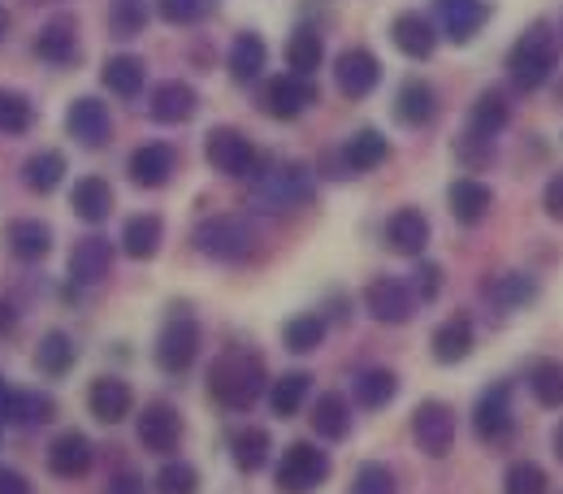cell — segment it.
Instances as JSON below:
<instances>
[{
	"instance_id": "1",
	"label": "cell",
	"mask_w": 563,
	"mask_h": 494,
	"mask_svg": "<svg viewBox=\"0 0 563 494\" xmlns=\"http://www.w3.org/2000/svg\"><path fill=\"white\" fill-rule=\"evenodd\" d=\"M205 391L217 408L225 413H247L269 395V373H265V355L256 348L230 343L212 355L209 373H205Z\"/></svg>"
},
{
	"instance_id": "2",
	"label": "cell",
	"mask_w": 563,
	"mask_h": 494,
	"mask_svg": "<svg viewBox=\"0 0 563 494\" xmlns=\"http://www.w3.org/2000/svg\"><path fill=\"white\" fill-rule=\"evenodd\" d=\"M560 70V31L551 22H533L529 31L516 35L511 53H507V78L520 96L542 91Z\"/></svg>"
},
{
	"instance_id": "3",
	"label": "cell",
	"mask_w": 563,
	"mask_h": 494,
	"mask_svg": "<svg viewBox=\"0 0 563 494\" xmlns=\"http://www.w3.org/2000/svg\"><path fill=\"white\" fill-rule=\"evenodd\" d=\"M191 243H196V252H205L217 265H243V261L256 256L261 234H256V226H252L247 217L221 212V217H205V221L191 230Z\"/></svg>"
},
{
	"instance_id": "4",
	"label": "cell",
	"mask_w": 563,
	"mask_h": 494,
	"mask_svg": "<svg viewBox=\"0 0 563 494\" xmlns=\"http://www.w3.org/2000/svg\"><path fill=\"white\" fill-rule=\"evenodd\" d=\"M156 364L165 373H187L196 360H200V321L191 312V304H174L161 321V334H156Z\"/></svg>"
},
{
	"instance_id": "5",
	"label": "cell",
	"mask_w": 563,
	"mask_h": 494,
	"mask_svg": "<svg viewBox=\"0 0 563 494\" xmlns=\"http://www.w3.org/2000/svg\"><path fill=\"white\" fill-rule=\"evenodd\" d=\"M205 156H209V165L217 174H225L234 183H256V174L265 169L261 147L243 131H234V127H212L205 135Z\"/></svg>"
},
{
	"instance_id": "6",
	"label": "cell",
	"mask_w": 563,
	"mask_h": 494,
	"mask_svg": "<svg viewBox=\"0 0 563 494\" xmlns=\"http://www.w3.org/2000/svg\"><path fill=\"white\" fill-rule=\"evenodd\" d=\"M274 482L282 494H312L330 482V455L317 442H290L274 469Z\"/></svg>"
},
{
	"instance_id": "7",
	"label": "cell",
	"mask_w": 563,
	"mask_h": 494,
	"mask_svg": "<svg viewBox=\"0 0 563 494\" xmlns=\"http://www.w3.org/2000/svg\"><path fill=\"white\" fill-rule=\"evenodd\" d=\"M256 196L269 205V209L278 212H290L299 209V205H308L312 200V174L303 169V165H295V161H265V169L256 174Z\"/></svg>"
},
{
	"instance_id": "8",
	"label": "cell",
	"mask_w": 563,
	"mask_h": 494,
	"mask_svg": "<svg viewBox=\"0 0 563 494\" xmlns=\"http://www.w3.org/2000/svg\"><path fill=\"white\" fill-rule=\"evenodd\" d=\"M31 53L44 62V66H53V70H70L82 62V40H78V22H74L70 13H57V18H48L40 31H35V40H31Z\"/></svg>"
},
{
	"instance_id": "9",
	"label": "cell",
	"mask_w": 563,
	"mask_h": 494,
	"mask_svg": "<svg viewBox=\"0 0 563 494\" xmlns=\"http://www.w3.org/2000/svg\"><path fill=\"white\" fill-rule=\"evenodd\" d=\"M412 438H417L424 455L442 460L455 447V408L442 404V399H421L412 408Z\"/></svg>"
},
{
	"instance_id": "10",
	"label": "cell",
	"mask_w": 563,
	"mask_h": 494,
	"mask_svg": "<svg viewBox=\"0 0 563 494\" xmlns=\"http://www.w3.org/2000/svg\"><path fill=\"white\" fill-rule=\"evenodd\" d=\"M261 105H265V113H269V118H278V122H295V118H303V113L317 105V83H312V78H303V74H278V78H269V83H265Z\"/></svg>"
},
{
	"instance_id": "11",
	"label": "cell",
	"mask_w": 563,
	"mask_h": 494,
	"mask_svg": "<svg viewBox=\"0 0 563 494\" xmlns=\"http://www.w3.org/2000/svg\"><path fill=\"white\" fill-rule=\"evenodd\" d=\"M66 135L87 152H100L104 143L113 140V113L100 96H78L66 109Z\"/></svg>"
},
{
	"instance_id": "12",
	"label": "cell",
	"mask_w": 563,
	"mask_h": 494,
	"mask_svg": "<svg viewBox=\"0 0 563 494\" xmlns=\"http://www.w3.org/2000/svg\"><path fill=\"white\" fill-rule=\"evenodd\" d=\"M486 22H490V4L486 0H433V26L451 44H473Z\"/></svg>"
},
{
	"instance_id": "13",
	"label": "cell",
	"mask_w": 563,
	"mask_h": 494,
	"mask_svg": "<svg viewBox=\"0 0 563 494\" xmlns=\"http://www.w3.org/2000/svg\"><path fill=\"white\" fill-rule=\"evenodd\" d=\"M196 113H200V96H196V87L183 83V78H165V83H156L152 96H147V118L161 122V127H187Z\"/></svg>"
},
{
	"instance_id": "14",
	"label": "cell",
	"mask_w": 563,
	"mask_h": 494,
	"mask_svg": "<svg viewBox=\"0 0 563 494\" xmlns=\"http://www.w3.org/2000/svg\"><path fill=\"white\" fill-rule=\"evenodd\" d=\"M174 169H178V152L165 140H143L140 147L131 152V161H126L131 183L143 187V191H161V187L174 178Z\"/></svg>"
},
{
	"instance_id": "15",
	"label": "cell",
	"mask_w": 563,
	"mask_h": 494,
	"mask_svg": "<svg viewBox=\"0 0 563 494\" xmlns=\"http://www.w3.org/2000/svg\"><path fill=\"white\" fill-rule=\"evenodd\" d=\"M364 308L382 326H404L412 317V308H417V295L404 278H373L368 290H364Z\"/></svg>"
},
{
	"instance_id": "16",
	"label": "cell",
	"mask_w": 563,
	"mask_h": 494,
	"mask_svg": "<svg viewBox=\"0 0 563 494\" xmlns=\"http://www.w3.org/2000/svg\"><path fill=\"white\" fill-rule=\"evenodd\" d=\"M135 433H140L143 451L152 455H174L178 442H183V413L174 404H147L135 421Z\"/></svg>"
},
{
	"instance_id": "17",
	"label": "cell",
	"mask_w": 563,
	"mask_h": 494,
	"mask_svg": "<svg viewBox=\"0 0 563 494\" xmlns=\"http://www.w3.org/2000/svg\"><path fill=\"white\" fill-rule=\"evenodd\" d=\"M334 83H339V91L347 100H364L382 83V62L368 48H343L339 62H334Z\"/></svg>"
},
{
	"instance_id": "18",
	"label": "cell",
	"mask_w": 563,
	"mask_h": 494,
	"mask_svg": "<svg viewBox=\"0 0 563 494\" xmlns=\"http://www.w3.org/2000/svg\"><path fill=\"white\" fill-rule=\"evenodd\" d=\"M390 44H395L408 62H429V57L438 53V26H433V18H424L417 9H404V13H395V22H390Z\"/></svg>"
},
{
	"instance_id": "19",
	"label": "cell",
	"mask_w": 563,
	"mask_h": 494,
	"mask_svg": "<svg viewBox=\"0 0 563 494\" xmlns=\"http://www.w3.org/2000/svg\"><path fill=\"white\" fill-rule=\"evenodd\" d=\"M511 425H516V417H511V391H507L503 382H498V386H486L482 399H477V408H473V429H477V438L498 447V442L511 438Z\"/></svg>"
},
{
	"instance_id": "20",
	"label": "cell",
	"mask_w": 563,
	"mask_h": 494,
	"mask_svg": "<svg viewBox=\"0 0 563 494\" xmlns=\"http://www.w3.org/2000/svg\"><path fill=\"white\" fill-rule=\"evenodd\" d=\"M4 248H9L13 261L40 265V261H48V252H53V226L40 221V217H13L9 230H4Z\"/></svg>"
},
{
	"instance_id": "21",
	"label": "cell",
	"mask_w": 563,
	"mask_h": 494,
	"mask_svg": "<svg viewBox=\"0 0 563 494\" xmlns=\"http://www.w3.org/2000/svg\"><path fill=\"white\" fill-rule=\"evenodd\" d=\"M91 460H96V451H91L87 433H78V429L57 433V438H53V447H48V473H53V477H62V482H78V477H87V473H91Z\"/></svg>"
},
{
	"instance_id": "22",
	"label": "cell",
	"mask_w": 563,
	"mask_h": 494,
	"mask_svg": "<svg viewBox=\"0 0 563 494\" xmlns=\"http://www.w3.org/2000/svg\"><path fill=\"white\" fill-rule=\"evenodd\" d=\"M473 348H477V326H473L468 312H451L429 339V352L438 364H460V360L473 355Z\"/></svg>"
},
{
	"instance_id": "23",
	"label": "cell",
	"mask_w": 563,
	"mask_h": 494,
	"mask_svg": "<svg viewBox=\"0 0 563 494\" xmlns=\"http://www.w3.org/2000/svg\"><path fill=\"white\" fill-rule=\"evenodd\" d=\"M269 66V44H265V35L261 31H239L234 40H230V53H225V70L230 78L239 83V87H247V83H256L261 74Z\"/></svg>"
},
{
	"instance_id": "24",
	"label": "cell",
	"mask_w": 563,
	"mask_h": 494,
	"mask_svg": "<svg viewBox=\"0 0 563 494\" xmlns=\"http://www.w3.org/2000/svg\"><path fill=\"white\" fill-rule=\"evenodd\" d=\"M113 274V243L100 239V234H87L78 239L70 252V283L78 286H96Z\"/></svg>"
},
{
	"instance_id": "25",
	"label": "cell",
	"mask_w": 563,
	"mask_h": 494,
	"mask_svg": "<svg viewBox=\"0 0 563 494\" xmlns=\"http://www.w3.org/2000/svg\"><path fill=\"white\" fill-rule=\"evenodd\" d=\"M395 118H399V127H408V131L433 127V122H438V91H433L424 78H408V83L399 87V96H395Z\"/></svg>"
},
{
	"instance_id": "26",
	"label": "cell",
	"mask_w": 563,
	"mask_h": 494,
	"mask_svg": "<svg viewBox=\"0 0 563 494\" xmlns=\"http://www.w3.org/2000/svg\"><path fill=\"white\" fill-rule=\"evenodd\" d=\"M429 234H433V226L421 209H399L386 221V248L395 256H421L429 248Z\"/></svg>"
},
{
	"instance_id": "27",
	"label": "cell",
	"mask_w": 563,
	"mask_h": 494,
	"mask_svg": "<svg viewBox=\"0 0 563 494\" xmlns=\"http://www.w3.org/2000/svg\"><path fill=\"white\" fill-rule=\"evenodd\" d=\"M118 205V196H113V183L109 178H100V174H87V178H78L70 191V209L78 221H87V226H100V221H109V212Z\"/></svg>"
},
{
	"instance_id": "28",
	"label": "cell",
	"mask_w": 563,
	"mask_h": 494,
	"mask_svg": "<svg viewBox=\"0 0 563 494\" xmlns=\"http://www.w3.org/2000/svg\"><path fill=\"white\" fill-rule=\"evenodd\" d=\"M131 404H135V395H131V386L122 377H96L87 386V413L100 425H118L131 413Z\"/></svg>"
},
{
	"instance_id": "29",
	"label": "cell",
	"mask_w": 563,
	"mask_h": 494,
	"mask_svg": "<svg viewBox=\"0 0 563 494\" xmlns=\"http://www.w3.org/2000/svg\"><path fill=\"white\" fill-rule=\"evenodd\" d=\"M446 209L460 226H482L494 209V191L477 178H455L446 191Z\"/></svg>"
},
{
	"instance_id": "30",
	"label": "cell",
	"mask_w": 563,
	"mask_h": 494,
	"mask_svg": "<svg viewBox=\"0 0 563 494\" xmlns=\"http://www.w3.org/2000/svg\"><path fill=\"white\" fill-rule=\"evenodd\" d=\"M100 83H104V91H113L118 100H135L143 91V83H147V66H143V57H135V53H113V57L100 66Z\"/></svg>"
},
{
	"instance_id": "31",
	"label": "cell",
	"mask_w": 563,
	"mask_h": 494,
	"mask_svg": "<svg viewBox=\"0 0 563 494\" xmlns=\"http://www.w3.org/2000/svg\"><path fill=\"white\" fill-rule=\"evenodd\" d=\"M352 395L360 408H368V413H377V408H386L395 395H399V373L395 369H386V364H368V369H360L352 382Z\"/></svg>"
},
{
	"instance_id": "32",
	"label": "cell",
	"mask_w": 563,
	"mask_h": 494,
	"mask_svg": "<svg viewBox=\"0 0 563 494\" xmlns=\"http://www.w3.org/2000/svg\"><path fill=\"white\" fill-rule=\"evenodd\" d=\"M161 243H165V221H161V212H135V217H126V226H122V252H126V256L152 261V256L161 252Z\"/></svg>"
},
{
	"instance_id": "33",
	"label": "cell",
	"mask_w": 563,
	"mask_h": 494,
	"mask_svg": "<svg viewBox=\"0 0 563 494\" xmlns=\"http://www.w3.org/2000/svg\"><path fill=\"white\" fill-rule=\"evenodd\" d=\"M62 183H66V156L62 152L44 147V152H31L22 161V187L31 196H53Z\"/></svg>"
},
{
	"instance_id": "34",
	"label": "cell",
	"mask_w": 563,
	"mask_h": 494,
	"mask_svg": "<svg viewBox=\"0 0 563 494\" xmlns=\"http://www.w3.org/2000/svg\"><path fill=\"white\" fill-rule=\"evenodd\" d=\"M386 161H390V140H386L382 131H373V127L355 131L352 140L343 143V165H347L352 174H373V169H382Z\"/></svg>"
},
{
	"instance_id": "35",
	"label": "cell",
	"mask_w": 563,
	"mask_h": 494,
	"mask_svg": "<svg viewBox=\"0 0 563 494\" xmlns=\"http://www.w3.org/2000/svg\"><path fill=\"white\" fill-rule=\"evenodd\" d=\"M230 460H234L239 473H261V469L274 460V438H269V429H261V425L239 429V433L230 438Z\"/></svg>"
},
{
	"instance_id": "36",
	"label": "cell",
	"mask_w": 563,
	"mask_h": 494,
	"mask_svg": "<svg viewBox=\"0 0 563 494\" xmlns=\"http://www.w3.org/2000/svg\"><path fill=\"white\" fill-rule=\"evenodd\" d=\"M308 421L317 429V438L339 442V438H347V429H352V404H347L339 391H325V395H317Z\"/></svg>"
},
{
	"instance_id": "37",
	"label": "cell",
	"mask_w": 563,
	"mask_h": 494,
	"mask_svg": "<svg viewBox=\"0 0 563 494\" xmlns=\"http://www.w3.org/2000/svg\"><path fill=\"white\" fill-rule=\"evenodd\" d=\"M321 62H325V40H321V31H317V26H295L290 40H286V66H290V74L312 78V74L321 70Z\"/></svg>"
},
{
	"instance_id": "38",
	"label": "cell",
	"mask_w": 563,
	"mask_h": 494,
	"mask_svg": "<svg viewBox=\"0 0 563 494\" xmlns=\"http://www.w3.org/2000/svg\"><path fill=\"white\" fill-rule=\"evenodd\" d=\"M48 421H53V399L44 391L13 386V399H9L0 425H9V429H35V425H48Z\"/></svg>"
},
{
	"instance_id": "39",
	"label": "cell",
	"mask_w": 563,
	"mask_h": 494,
	"mask_svg": "<svg viewBox=\"0 0 563 494\" xmlns=\"http://www.w3.org/2000/svg\"><path fill=\"white\" fill-rule=\"evenodd\" d=\"M507 122H511V100H507V91H503V87H486V91L473 100V109H468V127L494 140V135L507 131Z\"/></svg>"
},
{
	"instance_id": "40",
	"label": "cell",
	"mask_w": 563,
	"mask_h": 494,
	"mask_svg": "<svg viewBox=\"0 0 563 494\" xmlns=\"http://www.w3.org/2000/svg\"><path fill=\"white\" fill-rule=\"evenodd\" d=\"M74 360H78V348H74V339L66 330H48V334L35 343V369H40L44 377H66L74 369Z\"/></svg>"
},
{
	"instance_id": "41",
	"label": "cell",
	"mask_w": 563,
	"mask_h": 494,
	"mask_svg": "<svg viewBox=\"0 0 563 494\" xmlns=\"http://www.w3.org/2000/svg\"><path fill=\"white\" fill-rule=\"evenodd\" d=\"M325 343V317L321 312H295L282 326V348L290 355H312Z\"/></svg>"
},
{
	"instance_id": "42",
	"label": "cell",
	"mask_w": 563,
	"mask_h": 494,
	"mask_svg": "<svg viewBox=\"0 0 563 494\" xmlns=\"http://www.w3.org/2000/svg\"><path fill=\"white\" fill-rule=\"evenodd\" d=\"M486 299L498 304V308H529L533 299H538V283L529 278V274H520V270H511V274H498L494 283H486Z\"/></svg>"
},
{
	"instance_id": "43",
	"label": "cell",
	"mask_w": 563,
	"mask_h": 494,
	"mask_svg": "<svg viewBox=\"0 0 563 494\" xmlns=\"http://www.w3.org/2000/svg\"><path fill=\"white\" fill-rule=\"evenodd\" d=\"M312 395V377L308 373H282L278 382L269 386V408H274V417H295L299 408H303V399Z\"/></svg>"
},
{
	"instance_id": "44",
	"label": "cell",
	"mask_w": 563,
	"mask_h": 494,
	"mask_svg": "<svg viewBox=\"0 0 563 494\" xmlns=\"http://www.w3.org/2000/svg\"><path fill=\"white\" fill-rule=\"evenodd\" d=\"M31 127H35V105H31V96H22V91H13V87H0V135L18 140V135H26Z\"/></svg>"
},
{
	"instance_id": "45",
	"label": "cell",
	"mask_w": 563,
	"mask_h": 494,
	"mask_svg": "<svg viewBox=\"0 0 563 494\" xmlns=\"http://www.w3.org/2000/svg\"><path fill=\"white\" fill-rule=\"evenodd\" d=\"M529 391L542 408H563V360H542L529 373Z\"/></svg>"
},
{
	"instance_id": "46",
	"label": "cell",
	"mask_w": 563,
	"mask_h": 494,
	"mask_svg": "<svg viewBox=\"0 0 563 494\" xmlns=\"http://www.w3.org/2000/svg\"><path fill=\"white\" fill-rule=\"evenodd\" d=\"M147 18H152L147 0H113V4H109V35L135 40V35H143Z\"/></svg>"
},
{
	"instance_id": "47",
	"label": "cell",
	"mask_w": 563,
	"mask_h": 494,
	"mask_svg": "<svg viewBox=\"0 0 563 494\" xmlns=\"http://www.w3.org/2000/svg\"><path fill=\"white\" fill-rule=\"evenodd\" d=\"M503 494H551V477L533 460H516L503 477Z\"/></svg>"
},
{
	"instance_id": "48",
	"label": "cell",
	"mask_w": 563,
	"mask_h": 494,
	"mask_svg": "<svg viewBox=\"0 0 563 494\" xmlns=\"http://www.w3.org/2000/svg\"><path fill=\"white\" fill-rule=\"evenodd\" d=\"M156 494H200V473L187 460H165L156 473Z\"/></svg>"
},
{
	"instance_id": "49",
	"label": "cell",
	"mask_w": 563,
	"mask_h": 494,
	"mask_svg": "<svg viewBox=\"0 0 563 494\" xmlns=\"http://www.w3.org/2000/svg\"><path fill=\"white\" fill-rule=\"evenodd\" d=\"M455 161L460 165H468V169H486V165H494V140L490 135H482V131H464V135H455Z\"/></svg>"
},
{
	"instance_id": "50",
	"label": "cell",
	"mask_w": 563,
	"mask_h": 494,
	"mask_svg": "<svg viewBox=\"0 0 563 494\" xmlns=\"http://www.w3.org/2000/svg\"><path fill=\"white\" fill-rule=\"evenodd\" d=\"M209 0H156L161 22H169V26H196L209 18Z\"/></svg>"
},
{
	"instance_id": "51",
	"label": "cell",
	"mask_w": 563,
	"mask_h": 494,
	"mask_svg": "<svg viewBox=\"0 0 563 494\" xmlns=\"http://www.w3.org/2000/svg\"><path fill=\"white\" fill-rule=\"evenodd\" d=\"M352 494H399V486H395V473L386 464H364L355 473Z\"/></svg>"
},
{
	"instance_id": "52",
	"label": "cell",
	"mask_w": 563,
	"mask_h": 494,
	"mask_svg": "<svg viewBox=\"0 0 563 494\" xmlns=\"http://www.w3.org/2000/svg\"><path fill=\"white\" fill-rule=\"evenodd\" d=\"M408 286H412V295H417L421 304H433V299L442 295V270H438L433 261H421L417 274L408 278Z\"/></svg>"
},
{
	"instance_id": "53",
	"label": "cell",
	"mask_w": 563,
	"mask_h": 494,
	"mask_svg": "<svg viewBox=\"0 0 563 494\" xmlns=\"http://www.w3.org/2000/svg\"><path fill=\"white\" fill-rule=\"evenodd\" d=\"M542 209L551 221H563V174H555L547 187H542Z\"/></svg>"
},
{
	"instance_id": "54",
	"label": "cell",
	"mask_w": 563,
	"mask_h": 494,
	"mask_svg": "<svg viewBox=\"0 0 563 494\" xmlns=\"http://www.w3.org/2000/svg\"><path fill=\"white\" fill-rule=\"evenodd\" d=\"M104 494H147V486H143L140 473H118V477L104 486Z\"/></svg>"
},
{
	"instance_id": "55",
	"label": "cell",
	"mask_w": 563,
	"mask_h": 494,
	"mask_svg": "<svg viewBox=\"0 0 563 494\" xmlns=\"http://www.w3.org/2000/svg\"><path fill=\"white\" fill-rule=\"evenodd\" d=\"M0 494H35L18 469H0Z\"/></svg>"
},
{
	"instance_id": "56",
	"label": "cell",
	"mask_w": 563,
	"mask_h": 494,
	"mask_svg": "<svg viewBox=\"0 0 563 494\" xmlns=\"http://www.w3.org/2000/svg\"><path fill=\"white\" fill-rule=\"evenodd\" d=\"M18 334V308L0 295V339H13Z\"/></svg>"
},
{
	"instance_id": "57",
	"label": "cell",
	"mask_w": 563,
	"mask_h": 494,
	"mask_svg": "<svg viewBox=\"0 0 563 494\" xmlns=\"http://www.w3.org/2000/svg\"><path fill=\"white\" fill-rule=\"evenodd\" d=\"M9 399H13V382H4V377H0V417H4V408H9Z\"/></svg>"
},
{
	"instance_id": "58",
	"label": "cell",
	"mask_w": 563,
	"mask_h": 494,
	"mask_svg": "<svg viewBox=\"0 0 563 494\" xmlns=\"http://www.w3.org/2000/svg\"><path fill=\"white\" fill-rule=\"evenodd\" d=\"M551 447H555V460L563 464V421L555 425V433H551Z\"/></svg>"
},
{
	"instance_id": "59",
	"label": "cell",
	"mask_w": 563,
	"mask_h": 494,
	"mask_svg": "<svg viewBox=\"0 0 563 494\" xmlns=\"http://www.w3.org/2000/svg\"><path fill=\"white\" fill-rule=\"evenodd\" d=\"M9 26H13V18H9V9L0 4V44H4V35H9Z\"/></svg>"
},
{
	"instance_id": "60",
	"label": "cell",
	"mask_w": 563,
	"mask_h": 494,
	"mask_svg": "<svg viewBox=\"0 0 563 494\" xmlns=\"http://www.w3.org/2000/svg\"><path fill=\"white\" fill-rule=\"evenodd\" d=\"M35 4H62V0H35Z\"/></svg>"
},
{
	"instance_id": "61",
	"label": "cell",
	"mask_w": 563,
	"mask_h": 494,
	"mask_svg": "<svg viewBox=\"0 0 563 494\" xmlns=\"http://www.w3.org/2000/svg\"><path fill=\"white\" fill-rule=\"evenodd\" d=\"M560 40H563V18H560Z\"/></svg>"
},
{
	"instance_id": "62",
	"label": "cell",
	"mask_w": 563,
	"mask_h": 494,
	"mask_svg": "<svg viewBox=\"0 0 563 494\" xmlns=\"http://www.w3.org/2000/svg\"><path fill=\"white\" fill-rule=\"evenodd\" d=\"M560 100H563V87H560Z\"/></svg>"
}]
</instances>
